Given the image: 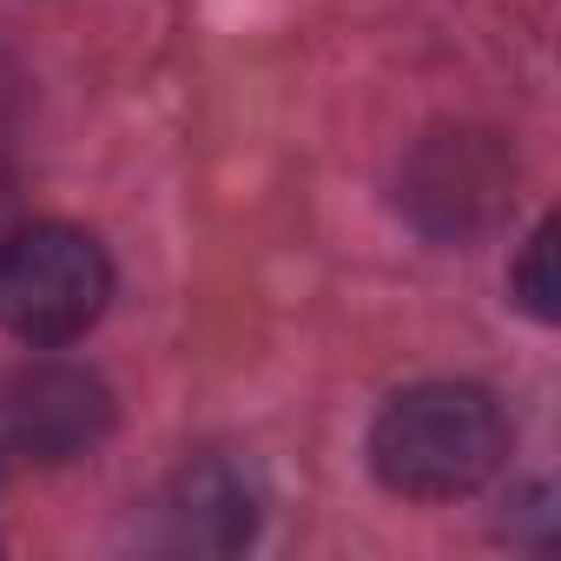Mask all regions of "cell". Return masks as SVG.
I'll return each instance as SVG.
<instances>
[{
  "mask_svg": "<svg viewBox=\"0 0 561 561\" xmlns=\"http://www.w3.org/2000/svg\"><path fill=\"white\" fill-rule=\"evenodd\" d=\"M508 456V423L476 383H416L383 403L370 430V469L390 495L456 502L476 495Z\"/></svg>",
  "mask_w": 561,
  "mask_h": 561,
  "instance_id": "obj_1",
  "label": "cell"
},
{
  "mask_svg": "<svg viewBox=\"0 0 561 561\" xmlns=\"http://www.w3.org/2000/svg\"><path fill=\"white\" fill-rule=\"evenodd\" d=\"M113 257L80 225H27L0 244V331L34 351L73 344L106 318Z\"/></svg>",
  "mask_w": 561,
  "mask_h": 561,
  "instance_id": "obj_2",
  "label": "cell"
},
{
  "mask_svg": "<svg viewBox=\"0 0 561 561\" xmlns=\"http://www.w3.org/2000/svg\"><path fill=\"white\" fill-rule=\"evenodd\" d=\"M0 416L21 456L73 462L113 430V390L80 364H27L0 390Z\"/></svg>",
  "mask_w": 561,
  "mask_h": 561,
  "instance_id": "obj_3",
  "label": "cell"
},
{
  "mask_svg": "<svg viewBox=\"0 0 561 561\" xmlns=\"http://www.w3.org/2000/svg\"><path fill=\"white\" fill-rule=\"evenodd\" d=\"M508 152L495 146V133H436L403 179L410 211L430 231H476L508 205Z\"/></svg>",
  "mask_w": 561,
  "mask_h": 561,
  "instance_id": "obj_4",
  "label": "cell"
},
{
  "mask_svg": "<svg viewBox=\"0 0 561 561\" xmlns=\"http://www.w3.org/2000/svg\"><path fill=\"white\" fill-rule=\"evenodd\" d=\"M165 522H172V541H179V548H211V554H225V548L251 541L257 495H251V482H244L231 462H198V469H185V476L172 482Z\"/></svg>",
  "mask_w": 561,
  "mask_h": 561,
  "instance_id": "obj_5",
  "label": "cell"
},
{
  "mask_svg": "<svg viewBox=\"0 0 561 561\" xmlns=\"http://www.w3.org/2000/svg\"><path fill=\"white\" fill-rule=\"evenodd\" d=\"M515 298L528 318L554 324L561 318V291H554V225H535V238L522 244V264H515Z\"/></svg>",
  "mask_w": 561,
  "mask_h": 561,
  "instance_id": "obj_6",
  "label": "cell"
}]
</instances>
